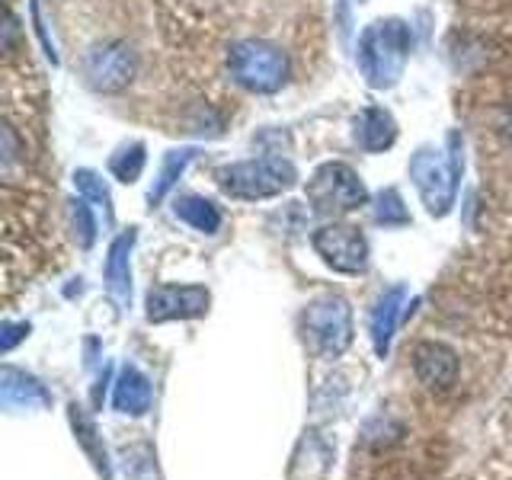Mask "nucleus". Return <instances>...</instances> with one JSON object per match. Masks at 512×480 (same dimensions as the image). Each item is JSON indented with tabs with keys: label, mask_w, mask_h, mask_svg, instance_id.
I'll return each instance as SVG.
<instances>
[{
	"label": "nucleus",
	"mask_w": 512,
	"mask_h": 480,
	"mask_svg": "<svg viewBox=\"0 0 512 480\" xmlns=\"http://www.w3.org/2000/svg\"><path fill=\"white\" fill-rule=\"evenodd\" d=\"M407 173L420 192V199L426 205V212L432 218H445L455 208L458 199V183L464 173V141L458 132H448L445 148H432L423 144L410 157Z\"/></svg>",
	"instance_id": "f257e3e1"
},
{
	"label": "nucleus",
	"mask_w": 512,
	"mask_h": 480,
	"mask_svg": "<svg viewBox=\"0 0 512 480\" xmlns=\"http://www.w3.org/2000/svg\"><path fill=\"white\" fill-rule=\"evenodd\" d=\"M410 58V26L397 16L375 20L359 36V71L372 90H391Z\"/></svg>",
	"instance_id": "f03ea898"
},
{
	"label": "nucleus",
	"mask_w": 512,
	"mask_h": 480,
	"mask_svg": "<svg viewBox=\"0 0 512 480\" xmlns=\"http://www.w3.org/2000/svg\"><path fill=\"white\" fill-rule=\"evenodd\" d=\"M215 180L224 196L240 202H260L295 189L298 167L285 157H253V160H237V164L218 167Z\"/></svg>",
	"instance_id": "7ed1b4c3"
},
{
	"label": "nucleus",
	"mask_w": 512,
	"mask_h": 480,
	"mask_svg": "<svg viewBox=\"0 0 512 480\" xmlns=\"http://www.w3.org/2000/svg\"><path fill=\"white\" fill-rule=\"evenodd\" d=\"M228 74L247 93L269 96L288 84V58L279 45L263 39H240L228 48Z\"/></svg>",
	"instance_id": "20e7f679"
},
{
	"label": "nucleus",
	"mask_w": 512,
	"mask_h": 480,
	"mask_svg": "<svg viewBox=\"0 0 512 480\" xmlns=\"http://www.w3.org/2000/svg\"><path fill=\"white\" fill-rule=\"evenodd\" d=\"M311 208L324 218H340L356 212V208L368 205V189L362 183V176L352 170L343 160H330V164H320L314 176L304 189Z\"/></svg>",
	"instance_id": "39448f33"
},
{
	"label": "nucleus",
	"mask_w": 512,
	"mask_h": 480,
	"mask_svg": "<svg viewBox=\"0 0 512 480\" xmlns=\"http://www.w3.org/2000/svg\"><path fill=\"white\" fill-rule=\"evenodd\" d=\"M301 330L308 346L324 359L343 356L352 343V308L340 295L314 298L301 314Z\"/></svg>",
	"instance_id": "423d86ee"
},
{
	"label": "nucleus",
	"mask_w": 512,
	"mask_h": 480,
	"mask_svg": "<svg viewBox=\"0 0 512 480\" xmlns=\"http://www.w3.org/2000/svg\"><path fill=\"white\" fill-rule=\"evenodd\" d=\"M84 80L96 93H122L138 74V55L135 48L122 39L96 42L84 55Z\"/></svg>",
	"instance_id": "0eeeda50"
},
{
	"label": "nucleus",
	"mask_w": 512,
	"mask_h": 480,
	"mask_svg": "<svg viewBox=\"0 0 512 480\" xmlns=\"http://www.w3.org/2000/svg\"><path fill=\"white\" fill-rule=\"evenodd\" d=\"M311 244L317 250V256L324 260L330 269L346 272V276H359V272L368 269V240L362 234V228L346 221H327L314 231Z\"/></svg>",
	"instance_id": "6e6552de"
},
{
	"label": "nucleus",
	"mask_w": 512,
	"mask_h": 480,
	"mask_svg": "<svg viewBox=\"0 0 512 480\" xmlns=\"http://www.w3.org/2000/svg\"><path fill=\"white\" fill-rule=\"evenodd\" d=\"M212 295L202 285H157L148 292V320L151 324H167V320H189L208 311Z\"/></svg>",
	"instance_id": "1a4fd4ad"
},
{
	"label": "nucleus",
	"mask_w": 512,
	"mask_h": 480,
	"mask_svg": "<svg viewBox=\"0 0 512 480\" xmlns=\"http://www.w3.org/2000/svg\"><path fill=\"white\" fill-rule=\"evenodd\" d=\"M407 298H410L407 285H391L388 292L378 295L372 317H368V330H372V343L378 356H388L391 340L400 327V317L407 311Z\"/></svg>",
	"instance_id": "9d476101"
},
{
	"label": "nucleus",
	"mask_w": 512,
	"mask_h": 480,
	"mask_svg": "<svg viewBox=\"0 0 512 480\" xmlns=\"http://www.w3.org/2000/svg\"><path fill=\"white\" fill-rule=\"evenodd\" d=\"M413 372L426 388H452L458 378V356L445 343H420L413 349Z\"/></svg>",
	"instance_id": "9b49d317"
},
{
	"label": "nucleus",
	"mask_w": 512,
	"mask_h": 480,
	"mask_svg": "<svg viewBox=\"0 0 512 480\" xmlns=\"http://www.w3.org/2000/svg\"><path fill=\"white\" fill-rule=\"evenodd\" d=\"M132 247H135V228H128L125 234L112 240L106 256V292L119 308L132 301Z\"/></svg>",
	"instance_id": "f8f14e48"
},
{
	"label": "nucleus",
	"mask_w": 512,
	"mask_h": 480,
	"mask_svg": "<svg viewBox=\"0 0 512 480\" xmlns=\"http://www.w3.org/2000/svg\"><path fill=\"white\" fill-rule=\"evenodd\" d=\"M352 138L362 151L381 154L397 141V122L384 106H368L352 119Z\"/></svg>",
	"instance_id": "ddd939ff"
},
{
	"label": "nucleus",
	"mask_w": 512,
	"mask_h": 480,
	"mask_svg": "<svg viewBox=\"0 0 512 480\" xmlns=\"http://www.w3.org/2000/svg\"><path fill=\"white\" fill-rule=\"evenodd\" d=\"M0 394H4V404L10 410H42L52 404V394L45 391V384L39 378L20 372V368H4Z\"/></svg>",
	"instance_id": "4468645a"
},
{
	"label": "nucleus",
	"mask_w": 512,
	"mask_h": 480,
	"mask_svg": "<svg viewBox=\"0 0 512 480\" xmlns=\"http://www.w3.org/2000/svg\"><path fill=\"white\" fill-rule=\"evenodd\" d=\"M112 407L128 416H144L151 410V381L141 368L125 365L119 372L116 388H112Z\"/></svg>",
	"instance_id": "2eb2a0df"
},
{
	"label": "nucleus",
	"mask_w": 512,
	"mask_h": 480,
	"mask_svg": "<svg viewBox=\"0 0 512 480\" xmlns=\"http://www.w3.org/2000/svg\"><path fill=\"white\" fill-rule=\"evenodd\" d=\"M173 215L180 218L183 224H189L192 231L199 234H218L221 231V212L212 199L196 196V192H186V196L173 199Z\"/></svg>",
	"instance_id": "dca6fc26"
},
{
	"label": "nucleus",
	"mask_w": 512,
	"mask_h": 480,
	"mask_svg": "<svg viewBox=\"0 0 512 480\" xmlns=\"http://www.w3.org/2000/svg\"><path fill=\"white\" fill-rule=\"evenodd\" d=\"M196 160V148H173L164 154V164H160V173H157V180L148 192V202L151 205H160L167 196H170V189L180 183V176L186 173V167Z\"/></svg>",
	"instance_id": "f3484780"
},
{
	"label": "nucleus",
	"mask_w": 512,
	"mask_h": 480,
	"mask_svg": "<svg viewBox=\"0 0 512 480\" xmlns=\"http://www.w3.org/2000/svg\"><path fill=\"white\" fill-rule=\"evenodd\" d=\"M74 189H77V196L87 199L93 208H103L106 224H112V196H109V186H106V180L100 173L87 170V167L74 170Z\"/></svg>",
	"instance_id": "a211bd4d"
},
{
	"label": "nucleus",
	"mask_w": 512,
	"mask_h": 480,
	"mask_svg": "<svg viewBox=\"0 0 512 480\" xmlns=\"http://www.w3.org/2000/svg\"><path fill=\"white\" fill-rule=\"evenodd\" d=\"M144 164H148V148L141 141L122 144V148L109 157V173L116 176L119 183H135L144 173Z\"/></svg>",
	"instance_id": "6ab92c4d"
},
{
	"label": "nucleus",
	"mask_w": 512,
	"mask_h": 480,
	"mask_svg": "<svg viewBox=\"0 0 512 480\" xmlns=\"http://www.w3.org/2000/svg\"><path fill=\"white\" fill-rule=\"evenodd\" d=\"M372 218L381 228H407L410 224V212L404 205V196L397 189H381L372 199Z\"/></svg>",
	"instance_id": "aec40b11"
},
{
	"label": "nucleus",
	"mask_w": 512,
	"mask_h": 480,
	"mask_svg": "<svg viewBox=\"0 0 512 480\" xmlns=\"http://www.w3.org/2000/svg\"><path fill=\"white\" fill-rule=\"evenodd\" d=\"M71 423H74V432H77V439L80 445H84V452L93 458L96 464V471H100L103 477H109V461H106V448L96 442V429H93V420L90 416L80 410V407H71Z\"/></svg>",
	"instance_id": "412c9836"
},
{
	"label": "nucleus",
	"mask_w": 512,
	"mask_h": 480,
	"mask_svg": "<svg viewBox=\"0 0 512 480\" xmlns=\"http://www.w3.org/2000/svg\"><path fill=\"white\" fill-rule=\"evenodd\" d=\"M68 218H71V231L77 247L90 250L93 240H96V215H93V205L87 199H71L68 202Z\"/></svg>",
	"instance_id": "4be33fe9"
},
{
	"label": "nucleus",
	"mask_w": 512,
	"mask_h": 480,
	"mask_svg": "<svg viewBox=\"0 0 512 480\" xmlns=\"http://www.w3.org/2000/svg\"><path fill=\"white\" fill-rule=\"evenodd\" d=\"M26 336H29V324H10V320H7V324H4V333H0V349L10 352L16 343L26 340Z\"/></svg>",
	"instance_id": "5701e85b"
},
{
	"label": "nucleus",
	"mask_w": 512,
	"mask_h": 480,
	"mask_svg": "<svg viewBox=\"0 0 512 480\" xmlns=\"http://www.w3.org/2000/svg\"><path fill=\"white\" fill-rule=\"evenodd\" d=\"M0 135H4V164L10 167V164H13V157H16V141H13V128H10V125H4V132H0Z\"/></svg>",
	"instance_id": "b1692460"
}]
</instances>
